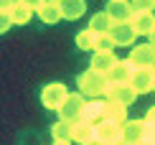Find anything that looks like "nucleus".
<instances>
[{"mask_svg": "<svg viewBox=\"0 0 155 145\" xmlns=\"http://www.w3.org/2000/svg\"><path fill=\"white\" fill-rule=\"evenodd\" d=\"M150 43L155 46V31H153V33H150Z\"/></svg>", "mask_w": 155, "mask_h": 145, "instance_id": "c756f323", "label": "nucleus"}, {"mask_svg": "<svg viewBox=\"0 0 155 145\" xmlns=\"http://www.w3.org/2000/svg\"><path fill=\"white\" fill-rule=\"evenodd\" d=\"M132 13H153L155 10V0H130Z\"/></svg>", "mask_w": 155, "mask_h": 145, "instance_id": "b1692460", "label": "nucleus"}, {"mask_svg": "<svg viewBox=\"0 0 155 145\" xmlns=\"http://www.w3.org/2000/svg\"><path fill=\"white\" fill-rule=\"evenodd\" d=\"M97 36H99V33H94L92 28H84V31H79V33H76V46H79L81 51H94Z\"/></svg>", "mask_w": 155, "mask_h": 145, "instance_id": "412c9836", "label": "nucleus"}, {"mask_svg": "<svg viewBox=\"0 0 155 145\" xmlns=\"http://www.w3.org/2000/svg\"><path fill=\"white\" fill-rule=\"evenodd\" d=\"M36 15L41 18L43 23L54 25V23H59L61 18H64V13H61V5H59V3H51V0H41V3L36 5Z\"/></svg>", "mask_w": 155, "mask_h": 145, "instance_id": "1a4fd4ad", "label": "nucleus"}, {"mask_svg": "<svg viewBox=\"0 0 155 145\" xmlns=\"http://www.w3.org/2000/svg\"><path fill=\"white\" fill-rule=\"evenodd\" d=\"M71 140H76L79 145H89L97 140V125L89 122V120H76L71 122Z\"/></svg>", "mask_w": 155, "mask_h": 145, "instance_id": "423d86ee", "label": "nucleus"}, {"mask_svg": "<svg viewBox=\"0 0 155 145\" xmlns=\"http://www.w3.org/2000/svg\"><path fill=\"white\" fill-rule=\"evenodd\" d=\"M76 84H79V92L84 97H89V99H99V97H104L107 76L99 74V71H94V69H87L84 74H79Z\"/></svg>", "mask_w": 155, "mask_h": 145, "instance_id": "f257e3e1", "label": "nucleus"}, {"mask_svg": "<svg viewBox=\"0 0 155 145\" xmlns=\"http://www.w3.org/2000/svg\"><path fill=\"white\" fill-rule=\"evenodd\" d=\"M107 117V102L104 99H92V102H87V107H84V120H89V122H102Z\"/></svg>", "mask_w": 155, "mask_h": 145, "instance_id": "f3484780", "label": "nucleus"}, {"mask_svg": "<svg viewBox=\"0 0 155 145\" xmlns=\"http://www.w3.org/2000/svg\"><path fill=\"white\" fill-rule=\"evenodd\" d=\"M120 140H125V130L120 122H112V120L97 122V143L99 145H114Z\"/></svg>", "mask_w": 155, "mask_h": 145, "instance_id": "7ed1b4c3", "label": "nucleus"}, {"mask_svg": "<svg viewBox=\"0 0 155 145\" xmlns=\"http://www.w3.org/2000/svg\"><path fill=\"white\" fill-rule=\"evenodd\" d=\"M122 130H125V143L127 145H143L145 143V135H147L145 120H127L122 125Z\"/></svg>", "mask_w": 155, "mask_h": 145, "instance_id": "6e6552de", "label": "nucleus"}, {"mask_svg": "<svg viewBox=\"0 0 155 145\" xmlns=\"http://www.w3.org/2000/svg\"><path fill=\"white\" fill-rule=\"evenodd\" d=\"M51 135H54V140H71V122L59 120L51 127Z\"/></svg>", "mask_w": 155, "mask_h": 145, "instance_id": "4be33fe9", "label": "nucleus"}, {"mask_svg": "<svg viewBox=\"0 0 155 145\" xmlns=\"http://www.w3.org/2000/svg\"><path fill=\"white\" fill-rule=\"evenodd\" d=\"M51 3H61V0H51Z\"/></svg>", "mask_w": 155, "mask_h": 145, "instance_id": "72a5a7b5", "label": "nucleus"}, {"mask_svg": "<svg viewBox=\"0 0 155 145\" xmlns=\"http://www.w3.org/2000/svg\"><path fill=\"white\" fill-rule=\"evenodd\" d=\"M84 107H87V97L81 94V92H69V97L64 99V104L56 112H59L61 120L66 122H76L84 117Z\"/></svg>", "mask_w": 155, "mask_h": 145, "instance_id": "f03ea898", "label": "nucleus"}, {"mask_svg": "<svg viewBox=\"0 0 155 145\" xmlns=\"http://www.w3.org/2000/svg\"><path fill=\"white\" fill-rule=\"evenodd\" d=\"M89 28H92L94 33H109V31L114 28V18L109 15L107 10L94 13V15H92V21H89Z\"/></svg>", "mask_w": 155, "mask_h": 145, "instance_id": "a211bd4d", "label": "nucleus"}, {"mask_svg": "<svg viewBox=\"0 0 155 145\" xmlns=\"http://www.w3.org/2000/svg\"><path fill=\"white\" fill-rule=\"evenodd\" d=\"M54 145H71V140H54Z\"/></svg>", "mask_w": 155, "mask_h": 145, "instance_id": "cd10ccee", "label": "nucleus"}, {"mask_svg": "<svg viewBox=\"0 0 155 145\" xmlns=\"http://www.w3.org/2000/svg\"><path fill=\"white\" fill-rule=\"evenodd\" d=\"M109 36H112V41L117 46H132L135 38H137V31L132 28V23H114Z\"/></svg>", "mask_w": 155, "mask_h": 145, "instance_id": "9b49d317", "label": "nucleus"}, {"mask_svg": "<svg viewBox=\"0 0 155 145\" xmlns=\"http://www.w3.org/2000/svg\"><path fill=\"white\" fill-rule=\"evenodd\" d=\"M120 59L114 56V51H109V54H94L92 56V66L89 69H94V71H99V74H109V71L114 69V64H117Z\"/></svg>", "mask_w": 155, "mask_h": 145, "instance_id": "dca6fc26", "label": "nucleus"}, {"mask_svg": "<svg viewBox=\"0 0 155 145\" xmlns=\"http://www.w3.org/2000/svg\"><path fill=\"white\" fill-rule=\"evenodd\" d=\"M61 13H64V18L66 21H76V18H81L84 15V0H61Z\"/></svg>", "mask_w": 155, "mask_h": 145, "instance_id": "aec40b11", "label": "nucleus"}, {"mask_svg": "<svg viewBox=\"0 0 155 145\" xmlns=\"http://www.w3.org/2000/svg\"><path fill=\"white\" fill-rule=\"evenodd\" d=\"M114 145H127V143H125V140H120V143H114Z\"/></svg>", "mask_w": 155, "mask_h": 145, "instance_id": "7c9ffc66", "label": "nucleus"}, {"mask_svg": "<svg viewBox=\"0 0 155 145\" xmlns=\"http://www.w3.org/2000/svg\"><path fill=\"white\" fill-rule=\"evenodd\" d=\"M117 3H127V0H117Z\"/></svg>", "mask_w": 155, "mask_h": 145, "instance_id": "f704fd0d", "label": "nucleus"}, {"mask_svg": "<svg viewBox=\"0 0 155 145\" xmlns=\"http://www.w3.org/2000/svg\"><path fill=\"white\" fill-rule=\"evenodd\" d=\"M143 145H147V143H143Z\"/></svg>", "mask_w": 155, "mask_h": 145, "instance_id": "c9c22d12", "label": "nucleus"}, {"mask_svg": "<svg viewBox=\"0 0 155 145\" xmlns=\"http://www.w3.org/2000/svg\"><path fill=\"white\" fill-rule=\"evenodd\" d=\"M104 102H107V117H104V120H112V122L125 125L127 122V104L114 102V99H104Z\"/></svg>", "mask_w": 155, "mask_h": 145, "instance_id": "6ab92c4d", "label": "nucleus"}, {"mask_svg": "<svg viewBox=\"0 0 155 145\" xmlns=\"http://www.w3.org/2000/svg\"><path fill=\"white\" fill-rule=\"evenodd\" d=\"M13 5V0H0V10H8Z\"/></svg>", "mask_w": 155, "mask_h": 145, "instance_id": "bb28decb", "label": "nucleus"}, {"mask_svg": "<svg viewBox=\"0 0 155 145\" xmlns=\"http://www.w3.org/2000/svg\"><path fill=\"white\" fill-rule=\"evenodd\" d=\"M132 71L135 69H132V64L127 61V59H125V61H117V64H114V69L107 74V84H130Z\"/></svg>", "mask_w": 155, "mask_h": 145, "instance_id": "ddd939ff", "label": "nucleus"}, {"mask_svg": "<svg viewBox=\"0 0 155 145\" xmlns=\"http://www.w3.org/2000/svg\"><path fill=\"white\" fill-rule=\"evenodd\" d=\"M89 145H99V143H97V140H94V143H89Z\"/></svg>", "mask_w": 155, "mask_h": 145, "instance_id": "473e14b6", "label": "nucleus"}, {"mask_svg": "<svg viewBox=\"0 0 155 145\" xmlns=\"http://www.w3.org/2000/svg\"><path fill=\"white\" fill-rule=\"evenodd\" d=\"M23 3H28V5H33V8H36V5L41 3V0H23Z\"/></svg>", "mask_w": 155, "mask_h": 145, "instance_id": "c85d7f7f", "label": "nucleus"}, {"mask_svg": "<svg viewBox=\"0 0 155 145\" xmlns=\"http://www.w3.org/2000/svg\"><path fill=\"white\" fill-rule=\"evenodd\" d=\"M13 25V21H10V15H8V10H0V33H5Z\"/></svg>", "mask_w": 155, "mask_h": 145, "instance_id": "393cba45", "label": "nucleus"}, {"mask_svg": "<svg viewBox=\"0 0 155 145\" xmlns=\"http://www.w3.org/2000/svg\"><path fill=\"white\" fill-rule=\"evenodd\" d=\"M127 61L132 64V69H155V46L153 43L135 46L132 54L127 56Z\"/></svg>", "mask_w": 155, "mask_h": 145, "instance_id": "39448f33", "label": "nucleus"}, {"mask_svg": "<svg viewBox=\"0 0 155 145\" xmlns=\"http://www.w3.org/2000/svg\"><path fill=\"white\" fill-rule=\"evenodd\" d=\"M153 76H155V69H135L132 71V89L137 92V94H145V92L153 89Z\"/></svg>", "mask_w": 155, "mask_h": 145, "instance_id": "f8f14e48", "label": "nucleus"}, {"mask_svg": "<svg viewBox=\"0 0 155 145\" xmlns=\"http://www.w3.org/2000/svg\"><path fill=\"white\" fill-rule=\"evenodd\" d=\"M107 13L114 18V23H130L132 21V8H130V0L127 3H117V0H109L107 5Z\"/></svg>", "mask_w": 155, "mask_h": 145, "instance_id": "2eb2a0df", "label": "nucleus"}, {"mask_svg": "<svg viewBox=\"0 0 155 145\" xmlns=\"http://www.w3.org/2000/svg\"><path fill=\"white\" fill-rule=\"evenodd\" d=\"M145 125H147V127H155V107L147 110V115H145Z\"/></svg>", "mask_w": 155, "mask_h": 145, "instance_id": "a878e982", "label": "nucleus"}, {"mask_svg": "<svg viewBox=\"0 0 155 145\" xmlns=\"http://www.w3.org/2000/svg\"><path fill=\"white\" fill-rule=\"evenodd\" d=\"M114 43L112 41V36L109 33H99L97 36V43H94V54H109V51H114Z\"/></svg>", "mask_w": 155, "mask_h": 145, "instance_id": "5701e85b", "label": "nucleus"}, {"mask_svg": "<svg viewBox=\"0 0 155 145\" xmlns=\"http://www.w3.org/2000/svg\"><path fill=\"white\" fill-rule=\"evenodd\" d=\"M33 13H36V8L28 5V3H23V0H13V5L8 8V15H10L13 25H25L33 18Z\"/></svg>", "mask_w": 155, "mask_h": 145, "instance_id": "9d476101", "label": "nucleus"}, {"mask_svg": "<svg viewBox=\"0 0 155 145\" xmlns=\"http://www.w3.org/2000/svg\"><path fill=\"white\" fill-rule=\"evenodd\" d=\"M130 23L137 31V36H150L155 31V13H135Z\"/></svg>", "mask_w": 155, "mask_h": 145, "instance_id": "4468645a", "label": "nucleus"}, {"mask_svg": "<svg viewBox=\"0 0 155 145\" xmlns=\"http://www.w3.org/2000/svg\"><path fill=\"white\" fill-rule=\"evenodd\" d=\"M66 97H69V89L64 87L61 82L46 84V87L41 89V102H43V107H46V110H59Z\"/></svg>", "mask_w": 155, "mask_h": 145, "instance_id": "20e7f679", "label": "nucleus"}, {"mask_svg": "<svg viewBox=\"0 0 155 145\" xmlns=\"http://www.w3.org/2000/svg\"><path fill=\"white\" fill-rule=\"evenodd\" d=\"M153 89H155V76H153Z\"/></svg>", "mask_w": 155, "mask_h": 145, "instance_id": "2f4dec72", "label": "nucleus"}, {"mask_svg": "<svg viewBox=\"0 0 155 145\" xmlns=\"http://www.w3.org/2000/svg\"><path fill=\"white\" fill-rule=\"evenodd\" d=\"M104 99H114V102H122V104L130 107V104L137 99V92L132 89V84H107Z\"/></svg>", "mask_w": 155, "mask_h": 145, "instance_id": "0eeeda50", "label": "nucleus"}]
</instances>
